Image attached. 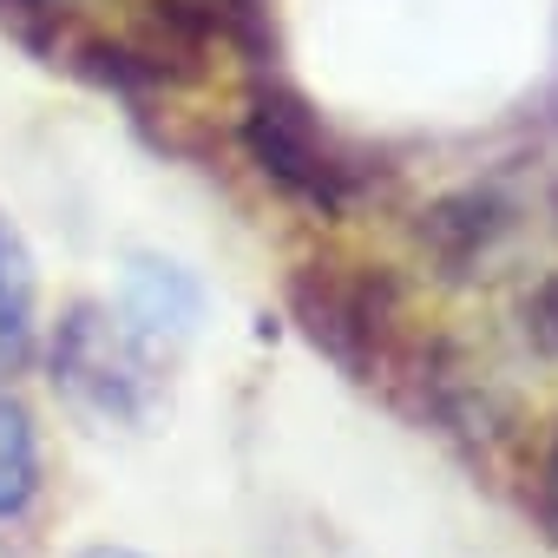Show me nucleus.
Returning a JSON list of instances; mask_svg holds the SVG:
<instances>
[{
	"label": "nucleus",
	"instance_id": "11",
	"mask_svg": "<svg viewBox=\"0 0 558 558\" xmlns=\"http://www.w3.org/2000/svg\"><path fill=\"white\" fill-rule=\"evenodd\" d=\"M86 558H138V551H112V545H99V551H86Z\"/></svg>",
	"mask_w": 558,
	"mask_h": 558
},
{
	"label": "nucleus",
	"instance_id": "6",
	"mask_svg": "<svg viewBox=\"0 0 558 558\" xmlns=\"http://www.w3.org/2000/svg\"><path fill=\"white\" fill-rule=\"evenodd\" d=\"M34 499H40V427L14 395H0V525L27 519Z\"/></svg>",
	"mask_w": 558,
	"mask_h": 558
},
{
	"label": "nucleus",
	"instance_id": "3",
	"mask_svg": "<svg viewBox=\"0 0 558 558\" xmlns=\"http://www.w3.org/2000/svg\"><path fill=\"white\" fill-rule=\"evenodd\" d=\"M290 296H296V316H303L310 342L329 349L362 381H375V368L395 362L401 303L388 290V276H368V269H349V263H310L290 283Z\"/></svg>",
	"mask_w": 558,
	"mask_h": 558
},
{
	"label": "nucleus",
	"instance_id": "7",
	"mask_svg": "<svg viewBox=\"0 0 558 558\" xmlns=\"http://www.w3.org/2000/svg\"><path fill=\"white\" fill-rule=\"evenodd\" d=\"M506 230V217H499V204L493 197H447V204H434L427 210V223H421V243H434V256L440 263H473L480 250H486V236H499Z\"/></svg>",
	"mask_w": 558,
	"mask_h": 558
},
{
	"label": "nucleus",
	"instance_id": "1",
	"mask_svg": "<svg viewBox=\"0 0 558 558\" xmlns=\"http://www.w3.org/2000/svg\"><path fill=\"white\" fill-rule=\"evenodd\" d=\"M0 27L47 66H73L99 86H178L197 80L151 0H0Z\"/></svg>",
	"mask_w": 558,
	"mask_h": 558
},
{
	"label": "nucleus",
	"instance_id": "2",
	"mask_svg": "<svg viewBox=\"0 0 558 558\" xmlns=\"http://www.w3.org/2000/svg\"><path fill=\"white\" fill-rule=\"evenodd\" d=\"M243 151L276 191H290L296 204H310L323 217L349 210V197L362 191V165L349 158V145L290 86H256L250 93V106H243Z\"/></svg>",
	"mask_w": 558,
	"mask_h": 558
},
{
	"label": "nucleus",
	"instance_id": "10",
	"mask_svg": "<svg viewBox=\"0 0 558 558\" xmlns=\"http://www.w3.org/2000/svg\"><path fill=\"white\" fill-rule=\"evenodd\" d=\"M538 519H545V532L558 538V434H551V447H545V460H538Z\"/></svg>",
	"mask_w": 558,
	"mask_h": 558
},
{
	"label": "nucleus",
	"instance_id": "5",
	"mask_svg": "<svg viewBox=\"0 0 558 558\" xmlns=\"http://www.w3.org/2000/svg\"><path fill=\"white\" fill-rule=\"evenodd\" d=\"M119 323L138 336V342H165V336H184L197 323V283L171 263H132L125 276V310Z\"/></svg>",
	"mask_w": 558,
	"mask_h": 558
},
{
	"label": "nucleus",
	"instance_id": "4",
	"mask_svg": "<svg viewBox=\"0 0 558 558\" xmlns=\"http://www.w3.org/2000/svg\"><path fill=\"white\" fill-rule=\"evenodd\" d=\"M53 381H66V395H80L99 414L132 421L151 395V375L138 362V336L106 316V310H73L53 336Z\"/></svg>",
	"mask_w": 558,
	"mask_h": 558
},
{
	"label": "nucleus",
	"instance_id": "8",
	"mask_svg": "<svg viewBox=\"0 0 558 558\" xmlns=\"http://www.w3.org/2000/svg\"><path fill=\"white\" fill-rule=\"evenodd\" d=\"M34 342V269L21 236L0 223V368H14Z\"/></svg>",
	"mask_w": 558,
	"mask_h": 558
},
{
	"label": "nucleus",
	"instance_id": "9",
	"mask_svg": "<svg viewBox=\"0 0 558 558\" xmlns=\"http://www.w3.org/2000/svg\"><path fill=\"white\" fill-rule=\"evenodd\" d=\"M525 329L545 355H558V276H545V283L525 296Z\"/></svg>",
	"mask_w": 558,
	"mask_h": 558
}]
</instances>
